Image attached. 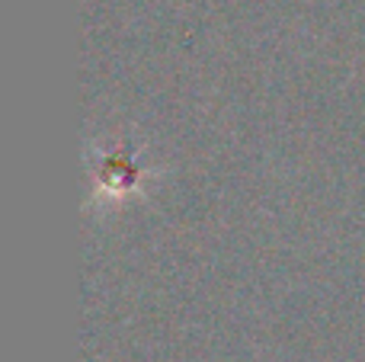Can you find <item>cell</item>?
<instances>
[{
  "label": "cell",
  "instance_id": "6da1fadb",
  "mask_svg": "<svg viewBox=\"0 0 365 362\" xmlns=\"http://www.w3.org/2000/svg\"><path fill=\"white\" fill-rule=\"evenodd\" d=\"M90 160H100V170H93V202H100V199H106V202L132 199L138 192V186L145 183V170L138 167L135 154H128L125 148H115V151L106 154H90Z\"/></svg>",
  "mask_w": 365,
  "mask_h": 362
}]
</instances>
